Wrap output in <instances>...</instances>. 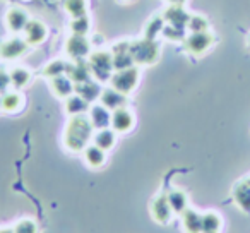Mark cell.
I'll list each match as a JSON object with an SVG mask.
<instances>
[{
  "label": "cell",
  "instance_id": "4dcf8cb0",
  "mask_svg": "<svg viewBox=\"0 0 250 233\" xmlns=\"http://www.w3.org/2000/svg\"><path fill=\"white\" fill-rule=\"evenodd\" d=\"M70 35H83L87 36L91 31V19L87 16H81V18H74L70 19Z\"/></svg>",
  "mask_w": 250,
  "mask_h": 233
},
{
  "label": "cell",
  "instance_id": "e0dca14e",
  "mask_svg": "<svg viewBox=\"0 0 250 233\" xmlns=\"http://www.w3.org/2000/svg\"><path fill=\"white\" fill-rule=\"evenodd\" d=\"M67 76L74 81V84L86 83V81L93 79V74H91L89 64L86 60H70L69 67H67Z\"/></svg>",
  "mask_w": 250,
  "mask_h": 233
},
{
  "label": "cell",
  "instance_id": "4316f807",
  "mask_svg": "<svg viewBox=\"0 0 250 233\" xmlns=\"http://www.w3.org/2000/svg\"><path fill=\"white\" fill-rule=\"evenodd\" d=\"M167 26L163 16H154L153 19H149L144 28V38L147 40H158V36L163 35V29Z\"/></svg>",
  "mask_w": 250,
  "mask_h": 233
},
{
  "label": "cell",
  "instance_id": "cb8c5ba5",
  "mask_svg": "<svg viewBox=\"0 0 250 233\" xmlns=\"http://www.w3.org/2000/svg\"><path fill=\"white\" fill-rule=\"evenodd\" d=\"M167 197L175 214H182L188 208V197L182 189H171V191H168Z\"/></svg>",
  "mask_w": 250,
  "mask_h": 233
},
{
  "label": "cell",
  "instance_id": "9a60e30c",
  "mask_svg": "<svg viewBox=\"0 0 250 233\" xmlns=\"http://www.w3.org/2000/svg\"><path fill=\"white\" fill-rule=\"evenodd\" d=\"M231 197L233 202L242 209L245 214H250V182L247 180H240L233 185L231 191Z\"/></svg>",
  "mask_w": 250,
  "mask_h": 233
},
{
  "label": "cell",
  "instance_id": "30bf717a",
  "mask_svg": "<svg viewBox=\"0 0 250 233\" xmlns=\"http://www.w3.org/2000/svg\"><path fill=\"white\" fill-rule=\"evenodd\" d=\"M22 38L28 42L29 46H40L48 38V28L40 19H29L24 31H22Z\"/></svg>",
  "mask_w": 250,
  "mask_h": 233
},
{
  "label": "cell",
  "instance_id": "7402d4cb",
  "mask_svg": "<svg viewBox=\"0 0 250 233\" xmlns=\"http://www.w3.org/2000/svg\"><path fill=\"white\" fill-rule=\"evenodd\" d=\"M180 219L185 233H202V214L195 209L187 208L180 214Z\"/></svg>",
  "mask_w": 250,
  "mask_h": 233
},
{
  "label": "cell",
  "instance_id": "277c9868",
  "mask_svg": "<svg viewBox=\"0 0 250 233\" xmlns=\"http://www.w3.org/2000/svg\"><path fill=\"white\" fill-rule=\"evenodd\" d=\"M139 79H141V69L137 65H132V67H127V69L115 70L108 83H110V86L113 87V89L120 91L122 94H127V96H129L137 87Z\"/></svg>",
  "mask_w": 250,
  "mask_h": 233
},
{
  "label": "cell",
  "instance_id": "ba28073f",
  "mask_svg": "<svg viewBox=\"0 0 250 233\" xmlns=\"http://www.w3.org/2000/svg\"><path fill=\"white\" fill-rule=\"evenodd\" d=\"M151 216L156 223L160 225H168L173 218V209H171L170 202H168V197H167V192H161V194L154 195V199L151 201Z\"/></svg>",
  "mask_w": 250,
  "mask_h": 233
},
{
  "label": "cell",
  "instance_id": "3957f363",
  "mask_svg": "<svg viewBox=\"0 0 250 233\" xmlns=\"http://www.w3.org/2000/svg\"><path fill=\"white\" fill-rule=\"evenodd\" d=\"M87 64H89L93 79L100 81V83H108L111 74L115 72L110 50H94V52H91V55L87 57Z\"/></svg>",
  "mask_w": 250,
  "mask_h": 233
},
{
  "label": "cell",
  "instance_id": "e575fe53",
  "mask_svg": "<svg viewBox=\"0 0 250 233\" xmlns=\"http://www.w3.org/2000/svg\"><path fill=\"white\" fill-rule=\"evenodd\" d=\"M9 87H12L9 70H5V69H2V67H0V96H2L4 93H7Z\"/></svg>",
  "mask_w": 250,
  "mask_h": 233
},
{
  "label": "cell",
  "instance_id": "603a6c76",
  "mask_svg": "<svg viewBox=\"0 0 250 233\" xmlns=\"http://www.w3.org/2000/svg\"><path fill=\"white\" fill-rule=\"evenodd\" d=\"M117 136L118 134L115 132L111 127H106V129H100L94 132L93 143L96 144L98 148H101V149H104L108 153V151L113 149L115 144H117Z\"/></svg>",
  "mask_w": 250,
  "mask_h": 233
},
{
  "label": "cell",
  "instance_id": "836d02e7",
  "mask_svg": "<svg viewBox=\"0 0 250 233\" xmlns=\"http://www.w3.org/2000/svg\"><path fill=\"white\" fill-rule=\"evenodd\" d=\"M185 29L184 28H177V26H170L167 24L163 29V38L170 40V42H184L185 40Z\"/></svg>",
  "mask_w": 250,
  "mask_h": 233
},
{
  "label": "cell",
  "instance_id": "83f0119b",
  "mask_svg": "<svg viewBox=\"0 0 250 233\" xmlns=\"http://www.w3.org/2000/svg\"><path fill=\"white\" fill-rule=\"evenodd\" d=\"M221 225L223 219L216 211H208L202 214V233H218Z\"/></svg>",
  "mask_w": 250,
  "mask_h": 233
},
{
  "label": "cell",
  "instance_id": "d6a6232c",
  "mask_svg": "<svg viewBox=\"0 0 250 233\" xmlns=\"http://www.w3.org/2000/svg\"><path fill=\"white\" fill-rule=\"evenodd\" d=\"M187 29L190 33H201V31H209V21L208 18L201 14H190V19L187 22Z\"/></svg>",
  "mask_w": 250,
  "mask_h": 233
},
{
  "label": "cell",
  "instance_id": "5b68a950",
  "mask_svg": "<svg viewBox=\"0 0 250 233\" xmlns=\"http://www.w3.org/2000/svg\"><path fill=\"white\" fill-rule=\"evenodd\" d=\"M216 42V36L211 31L188 33L184 40V48L187 53L194 57H202Z\"/></svg>",
  "mask_w": 250,
  "mask_h": 233
},
{
  "label": "cell",
  "instance_id": "4fadbf2b",
  "mask_svg": "<svg viewBox=\"0 0 250 233\" xmlns=\"http://www.w3.org/2000/svg\"><path fill=\"white\" fill-rule=\"evenodd\" d=\"M24 96L19 89H9L0 96V108L2 113H18L24 108Z\"/></svg>",
  "mask_w": 250,
  "mask_h": 233
},
{
  "label": "cell",
  "instance_id": "9c48e42d",
  "mask_svg": "<svg viewBox=\"0 0 250 233\" xmlns=\"http://www.w3.org/2000/svg\"><path fill=\"white\" fill-rule=\"evenodd\" d=\"M136 126V117L127 106L117 108V110L111 111V122L110 127L117 134H127L134 129Z\"/></svg>",
  "mask_w": 250,
  "mask_h": 233
},
{
  "label": "cell",
  "instance_id": "d590c367",
  "mask_svg": "<svg viewBox=\"0 0 250 233\" xmlns=\"http://www.w3.org/2000/svg\"><path fill=\"white\" fill-rule=\"evenodd\" d=\"M168 4H171V5H184L187 0H167Z\"/></svg>",
  "mask_w": 250,
  "mask_h": 233
},
{
  "label": "cell",
  "instance_id": "ab89813d",
  "mask_svg": "<svg viewBox=\"0 0 250 233\" xmlns=\"http://www.w3.org/2000/svg\"><path fill=\"white\" fill-rule=\"evenodd\" d=\"M0 113H2V108H0Z\"/></svg>",
  "mask_w": 250,
  "mask_h": 233
},
{
  "label": "cell",
  "instance_id": "8fae6325",
  "mask_svg": "<svg viewBox=\"0 0 250 233\" xmlns=\"http://www.w3.org/2000/svg\"><path fill=\"white\" fill-rule=\"evenodd\" d=\"M110 52H111V59H113L115 70L127 69V67L134 65L132 55H130V40H122V42H117L110 48Z\"/></svg>",
  "mask_w": 250,
  "mask_h": 233
},
{
  "label": "cell",
  "instance_id": "d6986e66",
  "mask_svg": "<svg viewBox=\"0 0 250 233\" xmlns=\"http://www.w3.org/2000/svg\"><path fill=\"white\" fill-rule=\"evenodd\" d=\"M87 117H89L91 124L96 130L100 129H106L110 127V122H111V111L108 110L106 106H103L101 103L98 105H91L89 111H87Z\"/></svg>",
  "mask_w": 250,
  "mask_h": 233
},
{
  "label": "cell",
  "instance_id": "f546056e",
  "mask_svg": "<svg viewBox=\"0 0 250 233\" xmlns=\"http://www.w3.org/2000/svg\"><path fill=\"white\" fill-rule=\"evenodd\" d=\"M67 67H69V62H67V60L55 59V60H52V62H48L45 67H43L42 74L45 77H48V79H52V77L67 74Z\"/></svg>",
  "mask_w": 250,
  "mask_h": 233
},
{
  "label": "cell",
  "instance_id": "484cf974",
  "mask_svg": "<svg viewBox=\"0 0 250 233\" xmlns=\"http://www.w3.org/2000/svg\"><path fill=\"white\" fill-rule=\"evenodd\" d=\"M91 108V103H87L84 98H81L77 93H74L72 96H69L65 100V111L67 115L74 117V115H84L87 113Z\"/></svg>",
  "mask_w": 250,
  "mask_h": 233
},
{
  "label": "cell",
  "instance_id": "6da1fadb",
  "mask_svg": "<svg viewBox=\"0 0 250 233\" xmlns=\"http://www.w3.org/2000/svg\"><path fill=\"white\" fill-rule=\"evenodd\" d=\"M94 132L96 129L91 124L87 113L74 115L69 119L63 130V146L70 153H83L84 148L93 143Z\"/></svg>",
  "mask_w": 250,
  "mask_h": 233
},
{
  "label": "cell",
  "instance_id": "5bb4252c",
  "mask_svg": "<svg viewBox=\"0 0 250 233\" xmlns=\"http://www.w3.org/2000/svg\"><path fill=\"white\" fill-rule=\"evenodd\" d=\"M50 87H52V93L57 98H60V100H67V98L76 93V84H74V81L67 74L52 77L50 79Z\"/></svg>",
  "mask_w": 250,
  "mask_h": 233
},
{
  "label": "cell",
  "instance_id": "f35d334b",
  "mask_svg": "<svg viewBox=\"0 0 250 233\" xmlns=\"http://www.w3.org/2000/svg\"><path fill=\"white\" fill-rule=\"evenodd\" d=\"M247 180H249V182H250V177H249V178H247Z\"/></svg>",
  "mask_w": 250,
  "mask_h": 233
},
{
  "label": "cell",
  "instance_id": "ffe728a7",
  "mask_svg": "<svg viewBox=\"0 0 250 233\" xmlns=\"http://www.w3.org/2000/svg\"><path fill=\"white\" fill-rule=\"evenodd\" d=\"M101 91H103L101 83L96 79H89V81H86V83L76 84V93L91 105H93L96 100H100Z\"/></svg>",
  "mask_w": 250,
  "mask_h": 233
},
{
  "label": "cell",
  "instance_id": "60d3db41",
  "mask_svg": "<svg viewBox=\"0 0 250 233\" xmlns=\"http://www.w3.org/2000/svg\"><path fill=\"white\" fill-rule=\"evenodd\" d=\"M127 2H129V0H127Z\"/></svg>",
  "mask_w": 250,
  "mask_h": 233
},
{
  "label": "cell",
  "instance_id": "7a4b0ae2",
  "mask_svg": "<svg viewBox=\"0 0 250 233\" xmlns=\"http://www.w3.org/2000/svg\"><path fill=\"white\" fill-rule=\"evenodd\" d=\"M130 55H132L134 65H154L161 57V45L158 40H130Z\"/></svg>",
  "mask_w": 250,
  "mask_h": 233
},
{
  "label": "cell",
  "instance_id": "d4e9b609",
  "mask_svg": "<svg viewBox=\"0 0 250 233\" xmlns=\"http://www.w3.org/2000/svg\"><path fill=\"white\" fill-rule=\"evenodd\" d=\"M9 76H11V86L19 91L28 86L33 79L31 70L26 69V67H12V69L9 70Z\"/></svg>",
  "mask_w": 250,
  "mask_h": 233
},
{
  "label": "cell",
  "instance_id": "1f68e13d",
  "mask_svg": "<svg viewBox=\"0 0 250 233\" xmlns=\"http://www.w3.org/2000/svg\"><path fill=\"white\" fill-rule=\"evenodd\" d=\"M12 233H38V223L33 218H21L12 225Z\"/></svg>",
  "mask_w": 250,
  "mask_h": 233
},
{
  "label": "cell",
  "instance_id": "52a82bcc",
  "mask_svg": "<svg viewBox=\"0 0 250 233\" xmlns=\"http://www.w3.org/2000/svg\"><path fill=\"white\" fill-rule=\"evenodd\" d=\"M91 40L83 35H70L65 42V53L70 60H86L91 55Z\"/></svg>",
  "mask_w": 250,
  "mask_h": 233
},
{
  "label": "cell",
  "instance_id": "44dd1931",
  "mask_svg": "<svg viewBox=\"0 0 250 233\" xmlns=\"http://www.w3.org/2000/svg\"><path fill=\"white\" fill-rule=\"evenodd\" d=\"M83 158H84V161H86L87 167L96 170V168H101L104 163H106V151L98 148L94 143H91L89 146L84 148Z\"/></svg>",
  "mask_w": 250,
  "mask_h": 233
},
{
  "label": "cell",
  "instance_id": "2e32d148",
  "mask_svg": "<svg viewBox=\"0 0 250 233\" xmlns=\"http://www.w3.org/2000/svg\"><path fill=\"white\" fill-rule=\"evenodd\" d=\"M161 16H163L167 24L177 26V28H184V29H187V22L190 19V14L185 11L184 5H171V4L165 9V12Z\"/></svg>",
  "mask_w": 250,
  "mask_h": 233
},
{
  "label": "cell",
  "instance_id": "f1b7e54d",
  "mask_svg": "<svg viewBox=\"0 0 250 233\" xmlns=\"http://www.w3.org/2000/svg\"><path fill=\"white\" fill-rule=\"evenodd\" d=\"M87 0H63V11L70 16V19L87 16Z\"/></svg>",
  "mask_w": 250,
  "mask_h": 233
},
{
  "label": "cell",
  "instance_id": "ac0fdd59",
  "mask_svg": "<svg viewBox=\"0 0 250 233\" xmlns=\"http://www.w3.org/2000/svg\"><path fill=\"white\" fill-rule=\"evenodd\" d=\"M100 103L103 105V106H106L110 111H113V110H117V108L127 106V94H122L120 91L113 89L111 86L103 87L101 96H100Z\"/></svg>",
  "mask_w": 250,
  "mask_h": 233
},
{
  "label": "cell",
  "instance_id": "8992f818",
  "mask_svg": "<svg viewBox=\"0 0 250 233\" xmlns=\"http://www.w3.org/2000/svg\"><path fill=\"white\" fill-rule=\"evenodd\" d=\"M29 48H31V46L28 45V42H26L24 38L14 35L0 43V59L9 60V62H11V60H18V59H21L22 55H26V53L29 52Z\"/></svg>",
  "mask_w": 250,
  "mask_h": 233
},
{
  "label": "cell",
  "instance_id": "8d00e7d4",
  "mask_svg": "<svg viewBox=\"0 0 250 233\" xmlns=\"http://www.w3.org/2000/svg\"><path fill=\"white\" fill-rule=\"evenodd\" d=\"M0 233H12V226L11 228H0Z\"/></svg>",
  "mask_w": 250,
  "mask_h": 233
},
{
  "label": "cell",
  "instance_id": "74e56055",
  "mask_svg": "<svg viewBox=\"0 0 250 233\" xmlns=\"http://www.w3.org/2000/svg\"><path fill=\"white\" fill-rule=\"evenodd\" d=\"M247 46H249V50H250V35L247 36Z\"/></svg>",
  "mask_w": 250,
  "mask_h": 233
},
{
  "label": "cell",
  "instance_id": "7c38bea8",
  "mask_svg": "<svg viewBox=\"0 0 250 233\" xmlns=\"http://www.w3.org/2000/svg\"><path fill=\"white\" fill-rule=\"evenodd\" d=\"M29 16L28 12L24 11L22 7H11L7 9L4 16V22H5V28L12 33V35H19V33L24 31L26 24L29 21Z\"/></svg>",
  "mask_w": 250,
  "mask_h": 233
}]
</instances>
